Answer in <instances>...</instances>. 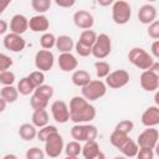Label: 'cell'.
<instances>
[{"mask_svg":"<svg viewBox=\"0 0 159 159\" xmlns=\"http://www.w3.org/2000/svg\"><path fill=\"white\" fill-rule=\"evenodd\" d=\"M70 120L73 123H89L96 118L97 111L84 97L75 96L70 101L68 106Z\"/></svg>","mask_w":159,"mask_h":159,"instance_id":"6da1fadb","label":"cell"},{"mask_svg":"<svg viewBox=\"0 0 159 159\" xmlns=\"http://www.w3.org/2000/svg\"><path fill=\"white\" fill-rule=\"evenodd\" d=\"M128 60L133 66H135L137 68L143 70V71L148 70L155 61L154 57L142 47H133L132 50H129Z\"/></svg>","mask_w":159,"mask_h":159,"instance_id":"7a4b0ae2","label":"cell"},{"mask_svg":"<svg viewBox=\"0 0 159 159\" xmlns=\"http://www.w3.org/2000/svg\"><path fill=\"white\" fill-rule=\"evenodd\" d=\"M97 135V127L89 123H75V125L71 128V137L77 142L94 140Z\"/></svg>","mask_w":159,"mask_h":159,"instance_id":"3957f363","label":"cell"},{"mask_svg":"<svg viewBox=\"0 0 159 159\" xmlns=\"http://www.w3.org/2000/svg\"><path fill=\"white\" fill-rule=\"evenodd\" d=\"M132 17V6L125 0H116L112 4V19L117 25H125Z\"/></svg>","mask_w":159,"mask_h":159,"instance_id":"277c9868","label":"cell"},{"mask_svg":"<svg viewBox=\"0 0 159 159\" xmlns=\"http://www.w3.org/2000/svg\"><path fill=\"white\" fill-rule=\"evenodd\" d=\"M81 92L82 97H84L88 102H93L102 98L107 93V86L101 80H91L86 86L82 87Z\"/></svg>","mask_w":159,"mask_h":159,"instance_id":"5b68a950","label":"cell"},{"mask_svg":"<svg viewBox=\"0 0 159 159\" xmlns=\"http://www.w3.org/2000/svg\"><path fill=\"white\" fill-rule=\"evenodd\" d=\"M112 51V40L107 34H99L97 35V39L94 43L92 45V56L97 60L106 58Z\"/></svg>","mask_w":159,"mask_h":159,"instance_id":"8992f818","label":"cell"},{"mask_svg":"<svg viewBox=\"0 0 159 159\" xmlns=\"http://www.w3.org/2000/svg\"><path fill=\"white\" fill-rule=\"evenodd\" d=\"M63 148H65V142L62 135L58 132L52 133L45 140V154L50 158L60 157L63 152Z\"/></svg>","mask_w":159,"mask_h":159,"instance_id":"52a82bcc","label":"cell"},{"mask_svg":"<svg viewBox=\"0 0 159 159\" xmlns=\"http://www.w3.org/2000/svg\"><path fill=\"white\" fill-rule=\"evenodd\" d=\"M158 139H159V132L155 127H147V129H144L137 139V144L139 148H149V149H154L158 144Z\"/></svg>","mask_w":159,"mask_h":159,"instance_id":"ba28073f","label":"cell"},{"mask_svg":"<svg viewBox=\"0 0 159 159\" xmlns=\"http://www.w3.org/2000/svg\"><path fill=\"white\" fill-rule=\"evenodd\" d=\"M129 82V73L125 70H116L107 75L106 77V86L112 89H119L127 86Z\"/></svg>","mask_w":159,"mask_h":159,"instance_id":"9c48e42d","label":"cell"},{"mask_svg":"<svg viewBox=\"0 0 159 159\" xmlns=\"http://www.w3.org/2000/svg\"><path fill=\"white\" fill-rule=\"evenodd\" d=\"M55 63V56L50 50H39L35 55V67L42 72L52 70Z\"/></svg>","mask_w":159,"mask_h":159,"instance_id":"30bf717a","label":"cell"},{"mask_svg":"<svg viewBox=\"0 0 159 159\" xmlns=\"http://www.w3.org/2000/svg\"><path fill=\"white\" fill-rule=\"evenodd\" d=\"M51 114L52 118L55 119V122L60 123V124H65L70 120V111H68V106L65 101H55L51 104Z\"/></svg>","mask_w":159,"mask_h":159,"instance_id":"8fae6325","label":"cell"},{"mask_svg":"<svg viewBox=\"0 0 159 159\" xmlns=\"http://www.w3.org/2000/svg\"><path fill=\"white\" fill-rule=\"evenodd\" d=\"M140 87L147 91V92H155L159 87V76L158 72L150 71V70H144L140 75L139 78Z\"/></svg>","mask_w":159,"mask_h":159,"instance_id":"7c38bea8","label":"cell"},{"mask_svg":"<svg viewBox=\"0 0 159 159\" xmlns=\"http://www.w3.org/2000/svg\"><path fill=\"white\" fill-rule=\"evenodd\" d=\"M2 43H4V47L6 50L11 51V52H21L26 47L25 39L21 35L14 34V32H10V34L5 35V37L2 40Z\"/></svg>","mask_w":159,"mask_h":159,"instance_id":"4fadbf2b","label":"cell"},{"mask_svg":"<svg viewBox=\"0 0 159 159\" xmlns=\"http://www.w3.org/2000/svg\"><path fill=\"white\" fill-rule=\"evenodd\" d=\"M73 24L81 29V30H88L92 29L94 25V17L93 15L87 10H78L73 14Z\"/></svg>","mask_w":159,"mask_h":159,"instance_id":"5bb4252c","label":"cell"},{"mask_svg":"<svg viewBox=\"0 0 159 159\" xmlns=\"http://www.w3.org/2000/svg\"><path fill=\"white\" fill-rule=\"evenodd\" d=\"M57 63H58L60 70L63 72L75 71L78 66V61H77L76 56L72 55L71 52H61L57 58Z\"/></svg>","mask_w":159,"mask_h":159,"instance_id":"9a60e30c","label":"cell"},{"mask_svg":"<svg viewBox=\"0 0 159 159\" xmlns=\"http://www.w3.org/2000/svg\"><path fill=\"white\" fill-rule=\"evenodd\" d=\"M140 120L144 127H157L159 124V107L157 104L148 107L143 112Z\"/></svg>","mask_w":159,"mask_h":159,"instance_id":"2e32d148","label":"cell"},{"mask_svg":"<svg viewBox=\"0 0 159 159\" xmlns=\"http://www.w3.org/2000/svg\"><path fill=\"white\" fill-rule=\"evenodd\" d=\"M157 15H158L157 7L148 2V4H144L140 6V9L138 11V20L144 25H149L150 22L157 20Z\"/></svg>","mask_w":159,"mask_h":159,"instance_id":"e0dca14e","label":"cell"},{"mask_svg":"<svg viewBox=\"0 0 159 159\" xmlns=\"http://www.w3.org/2000/svg\"><path fill=\"white\" fill-rule=\"evenodd\" d=\"M29 29V19L22 14H15L10 20V31L22 35Z\"/></svg>","mask_w":159,"mask_h":159,"instance_id":"ac0fdd59","label":"cell"},{"mask_svg":"<svg viewBox=\"0 0 159 159\" xmlns=\"http://www.w3.org/2000/svg\"><path fill=\"white\" fill-rule=\"evenodd\" d=\"M29 27L34 32H46L50 27V21L43 14H37L29 20Z\"/></svg>","mask_w":159,"mask_h":159,"instance_id":"d6986e66","label":"cell"},{"mask_svg":"<svg viewBox=\"0 0 159 159\" xmlns=\"http://www.w3.org/2000/svg\"><path fill=\"white\" fill-rule=\"evenodd\" d=\"M81 154L83 155L84 159H97L103 157L101 149H99V144L94 140H86L84 144L82 145V150Z\"/></svg>","mask_w":159,"mask_h":159,"instance_id":"ffe728a7","label":"cell"},{"mask_svg":"<svg viewBox=\"0 0 159 159\" xmlns=\"http://www.w3.org/2000/svg\"><path fill=\"white\" fill-rule=\"evenodd\" d=\"M55 47L61 52H71L75 48V42L72 40L71 36L68 35H61L58 37H56V43Z\"/></svg>","mask_w":159,"mask_h":159,"instance_id":"44dd1931","label":"cell"},{"mask_svg":"<svg viewBox=\"0 0 159 159\" xmlns=\"http://www.w3.org/2000/svg\"><path fill=\"white\" fill-rule=\"evenodd\" d=\"M19 135L22 140H34L37 135V128L32 123H24L19 127Z\"/></svg>","mask_w":159,"mask_h":159,"instance_id":"7402d4cb","label":"cell"},{"mask_svg":"<svg viewBox=\"0 0 159 159\" xmlns=\"http://www.w3.org/2000/svg\"><path fill=\"white\" fill-rule=\"evenodd\" d=\"M91 80H92V77H91L89 72H87L86 70H76V71H73V73L71 76L72 83L81 88L83 86H86Z\"/></svg>","mask_w":159,"mask_h":159,"instance_id":"603a6c76","label":"cell"},{"mask_svg":"<svg viewBox=\"0 0 159 159\" xmlns=\"http://www.w3.org/2000/svg\"><path fill=\"white\" fill-rule=\"evenodd\" d=\"M48 113L46 111V108L43 109H34V113L31 116V122L36 128H41L46 124H48Z\"/></svg>","mask_w":159,"mask_h":159,"instance_id":"cb8c5ba5","label":"cell"},{"mask_svg":"<svg viewBox=\"0 0 159 159\" xmlns=\"http://www.w3.org/2000/svg\"><path fill=\"white\" fill-rule=\"evenodd\" d=\"M0 96L6 101V103H14L17 101L19 98V91L16 87H14L12 84L10 86H4L0 89Z\"/></svg>","mask_w":159,"mask_h":159,"instance_id":"d4e9b609","label":"cell"},{"mask_svg":"<svg viewBox=\"0 0 159 159\" xmlns=\"http://www.w3.org/2000/svg\"><path fill=\"white\" fill-rule=\"evenodd\" d=\"M119 150H120V153H122L124 157L133 158V157L137 155V153H138V150H139V147H138L137 142H134L133 139L129 138V139L125 140V143L119 148Z\"/></svg>","mask_w":159,"mask_h":159,"instance_id":"484cf974","label":"cell"},{"mask_svg":"<svg viewBox=\"0 0 159 159\" xmlns=\"http://www.w3.org/2000/svg\"><path fill=\"white\" fill-rule=\"evenodd\" d=\"M63 150H65V153H66V157H67V158L75 159V158H77V157L81 154V150H82L81 142H77V140L68 142V143L65 145Z\"/></svg>","mask_w":159,"mask_h":159,"instance_id":"4316f807","label":"cell"},{"mask_svg":"<svg viewBox=\"0 0 159 159\" xmlns=\"http://www.w3.org/2000/svg\"><path fill=\"white\" fill-rule=\"evenodd\" d=\"M129 138H130L129 134H125V133H122V132L114 129V130L111 133V135H109V142H111V144H112L114 148L119 149V148L125 143V140H128Z\"/></svg>","mask_w":159,"mask_h":159,"instance_id":"83f0119b","label":"cell"},{"mask_svg":"<svg viewBox=\"0 0 159 159\" xmlns=\"http://www.w3.org/2000/svg\"><path fill=\"white\" fill-rule=\"evenodd\" d=\"M16 88L19 91V94H22V96H29V94H31L35 91V86L32 84V82L30 81V78L27 76L26 77H22L19 81Z\"/></svg>","mask_w":159,"mask_h":159,"instance_id":"f1b7e54d","label":"cell"},{"mask_svg":"<svg viewBox=\"0 0 159 159\" xmlns=\"http://www.w3.org/2000/svg\"><path fill=\"white\" fill-rule=\"evenodd\" d=\"M96 39H97V32L93 31V30H91V29H88V30H83V31L81 32L80 39H78V42L92 47V45L94 43Z\"/></svg>","mask_w":159,"mask_h":159,"instance_id":"f546056e","label":"cell"},{"mask_svg":"<svg viewBox=\"0 0 159 159\" xmlns=\"http://www.w3.org/2000/svg\"><path fill=\"white\" fill-rule=\"evenodd\" d=\"M30 106L34 109H43L48 106V99H46V98L41 97L40 94L32 92L31 97H30Z\"/></svg>","mask_w":159,"mask_h":159,"instance_id":"4dcf8cb0","label":"cell"},{"mask_svg":"<svg viewBox=\"0 0 159 159\" xmlns=\"http://www.w3.org/2000/svg\"><path fill=\"white\" fill-rule=\"evenodd\" d=\"M52 0H31V7L37 14H45L50 10Z\"/></svg>","mask_w":159,"mask_h":159,"instance_id":"1f68e13d","label":"cell"},{"mask_svg":"<svg viewBox=\"0 0 159 159\" xmlns=\"http://www.w3.org/2000/svg\"><path fill=\"white\" fill-rule=\"evenodd\" d=\"M55 43H56V36L51 32H43L40 37V45L42 48L45 50H51L52 47H55Z\"/></svg>","mask_w":159,"mask_h":159,"instance_id":"d6a6232c","label":"cell"},{"mask_svg":"<svg viewBox=\"0 0 159 159\" xmlns=\"http://www.w3.org/2000/svg\"><path fill=\"white\" fill-rule=\"evenodd\" d=\"M94 70H96V75L99 80L106 78L107 75L111 72V65L106 61H97L94 63Z\"/></svg>","mask_w":159,"mask_h":159,"instance_id":"836d02e7","label":"cell"},{"mask_svg":"<svg viewBox=\"0 0 159 159\" xmlns=\"http://www.w3.org/2000/svg\"><path fill=\"white\" fill-rule=\"evenodd\" d=\"M56 132H58L57 128H56V125L46 124V125L41 127V128L37 130V135H36V138H37L39 140H41V142H45V140L47 139V137H50L52 133H56Z\"/></svg>","mask_w":159,"mask_h":159,"instance_id":"e575fe53","label":"cell"},{"mask_svg":"<svg viewBox=\"0 0 159 159\" xmlns=\"http://www.w3.org/2000/svg\"><path fill=\"white\" fill-rule=\"evenodd\" d=\"M34 92L37 93V94H40L41 97L48 99V101H50V99L52 98V96H53V88H52V86L45 84V83L41 84V86H39V87H36Z\"/></svg>","mask_w":159,"mask_h":159,"instance_id":"d590c367","label":"cell"},{"mask_svg":"<svg viewBox=\"0 0 159 159\" xmlns=\"http://www.w3.org/2000/svg\"><path fill=\"white\" fill-rule=\"evenodd\" d=\"M27 77L30 78V81L32 82V84L35 86V88L45 83V73L42 71H40V70L32 71Z\"/></svg>","mask_w":159,"mask_h":159,"instance_id":"8d00e7d4","label":"cell"},{"mask_svg":"<svg viewBox=\"0 0 159 159\" xmlns=\"http://www.w3.org/2000/svg\"><path fill=\"white\" fill-rule=\"evenodd\" d=\"M16 77H15V73L10 70H6V71H1L0 72V84L2 86H10V84H14Z\"/></svg>","mask_w":159,"mask_h":159,"instance_id":"74e56055","label":"cell"},{"mask_svg":"<svg viewBox=\"0 0 159 159\" xmlns=\"http://www.w3.org/2000/svg\"><path fill=\"white\" fill-rule=\"evenodd\" d=\"M133 128H134V123L132 120H129V119H123V120L118 122L116 124V127H114L116 130H119V132L125 133V134H129L133 130Z\"/></svg>","mask_w":159,"mask_h":159,"instance_id":"f35d334b","label":"cell"},{"mask_svg":"<svg viewBox=\"0 0 159 159\" xmlns=\"http://www.w3.org/2000/svg\"><path fill=\"white\" fill-rule=\"evenodd\" d=\"M25 155H26L27 159H43L46 157L45 150H42V149L37 148V147H32V148L27 149Z\"/></svg>","mask_w":159,"mask_h":159,"instance_id":"ab89813d","label":"cell"},{"mask_svg":"<svg viewBox=\"0 0 159 159\" xmlns=\"http://www.w3.org/2000/svg\"><path fill=\"white\" fill-rule=\"evenodd\" d=\"M75 50L81 57H87V56H89L92 53V47H89L87 45H83V43H81L78 41L75 43Z\"/></svg>","mask_w":159,"mask_h":159,"instance_id":"60d3db41","label":"cell"},{"mask_svg":"<svg viewBox=\"0 0 159 159\" xmlns=\"http://www.w3.org/2000/svg\"><path fill=\"white\" fill-rule=\"evenodd\" d=\"M12 58L10 56H7L6 53L0 52V72L1 71H6L12 66Z\"/></svg>","mask_w":159,"mask_h":159,"instance_id":"b9f144b4","label":"cell"},{"mask_svg":"<svg viewBox=\"0 0 159 159\" xmlns=\"http://www.w3.org/2000/svg\"><path fill=\"white\" fill-rule=\"evenodd\" d=\"M148 36L152 37L153 40H158L159 39V21L154 20L153 22L149 24L148 27Z\"/></svg>","mask_w":159,"mask_h":159,"instance_id":"7bdbcfd3","label":"cell"},{"mask_svg":"<svg viewBox=\"0 0 159 159\" xmlns=\"http://www.w3.org/2000/svg\"><path fill=\"white\" fill-rule=\"evenodd\" d=\"M137 158L139 159H153L154 158V153H153V149H149V148H139L137 155Z\"/></svg>","mask_w":159,"mask_h":159,"instance_id":"ee69618b","label":"cell"},{"mask_svg":"<svg viewBox=\"0 0 159 159\" xmlns=\"http://www.w3.org/2000/svg\"><path fill=\"white\" fill-rule=\"evenodd\" d=\"M57 6L63 7V9H70L76 4V0H53Z\"/></svg>","mask_w":159,"mask_h":159,"instance_id":"f6af8a7d","label":"cell"},{"mask_svg":"<svg viewBox=\"0 0 159 159\" xmlns=\"http://www.w3.org/2000/svg\"><path fill=\"white\" fill-rule=\"evenodd\" d=\"M150 55L154 57V60H158V58H159V40H155V41L152 43Z\"/></svg>","mask_w":159,"mask_h":159,"instance_id":"bcb514c9","label":"cell"},{"mask_svg":"<svg viewBox=\"0 0 159 159\" xmlns=\"http://www.w3.org/2000/svg\"><path fill=\"white\" fill-rule=\"evenodd\" d=\"M12 0H0V15L6 10V7L11 4Z\"/></svg>","mask_w":159,"mask_h":159,"instance_id":"7dc6e473","label":"cell"},{"mask_svg":"<svg viewBox=\"0 0 159 159\" xmlns=\"http://www.w3.org/2000/svg\"><path fill=\"white\" fill-rule=\"evenodd\" d=\"M9 29V24L5 20H0V35H4Z\"/></svg>","mask_w":159,"mask_h":159,"instance_id":"c3c4849f","label":"cell"},{"mask_svg":"<svg viewBox=\"0 0 159 159\" xmlns=\"http://www.w3.org/2000/svg\"><path fill=\"white\" fill-rule=\"evenodd\" d=\"M114 1H116V0H97V4H98L99 6H103V7H106V6H109V5H112Z\"/></svg>","mask_w":159,"mask_h":159,"instance_id":"681fc988","label":"cell"},{"mask_svg":"<svg viewBox=\"0 0 159 159\" xmlns=\"http://www.w3.org/2000/svg\"><path fill=\"white\" fill-rule=\"evenodd\" d=\"M6 104H7V103H6V101H5V99H4V98L0 96V113H2V112L5 111Z\"/></svg>","mask_w":159,"mask_h":159,"instance_id":"f907efd6","label":"cell"},{"mask_svg":"<svg viewBox=\"0 0 159 159\" xmlns=\"http://www.w3.org/2000/svg\"><path fill=\"white\" fill-rule=\"evenodd\" d=\"M4 158H5V159H7V158H16V157H15V155H12V154H7V155H5Z\"/></svg>","mask_w":159,"mask_h":159,"instance_id":"816d5d0a","label":"cell"},{"mask_svg":"<svg viewBox=\"0 0 159 159\" xmlns=\"http://www.w3.org/2000/svg\"><path fill=\"white\" fill-rule=\"evenodd\" d=\"M148 2H154V1H157V0H147Z\"/></svg>","mask_w":159,"mask_h":159,"instance_id":"f5cc1de1","label":"cell"}]
</instances>
